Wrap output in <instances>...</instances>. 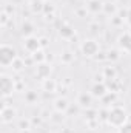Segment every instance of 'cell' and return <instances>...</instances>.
Returning <instances> with one entry per match:
<instances>
[{
	"mask_svg": "<svg viewBox=\"0 0 131 133\" xmlns=\"http://www.w3.org/2000/svg\"><path fill=\"white\" fill-rule=\"evenodd\" d=\"M82 51H83L85 56H94L99 51V45L94 40H85L82 43Z\"/></svg>",
	"mask_w": 131,
	"mask_h": 133,
	"instance_id": "6",
	"label": "cell"
},
{
	"mask_svg": "<svg viewBox=\"0 0 131 133\" xmlns=\"http://www.w3.org/2000/svg\"><path fill=\"white\" fill-rule=\"evenodd\" d=\"M49 73H51V68H49L48 65H43V64H40V65L37 66V76H39V77H42L43 81H45V79H48Z\"/></svg>",
	"mask_w": 131,
	"mask_h": 133,
	"instance_id": "8",
	"label": "cell"
},
{
	"mask_svg": "<svg viewBox=\"0 0 131 133\" xmlns=\"http://www.w3.org/2000/svg\"><path fill=\"white\" fill-rule=\"evenodd\" d=\"M16 61H17V53H16V50H14L11 45L3 43V45L0 46V64H2V66H5V68L12 66V64H14Z\"/></svg>",
	"mask_w": 131,
	"mask_h": 133,
	"instance_id": "1",
	"label": "cell"
},
{
	"mask_svg": "<svg viewBox=\"0 0 131 133\" xmlns=\"http://www.w3.org/2000/svg\"><path fill=\"white\" fill-rule=\"evenodd\" d=\"M23 46H25V50L28 51V53H31V54H35L37 51H39V48H40V43H39V39L37 37H26V40H25V43H23Z\"/></svg>",
	"mask_w": 131,
	"mask_h": 133,
	"instance_id": "5",
	"label": "cell"
},
{
	"mask_svg": "<svg viewBox=\"0 0 131 133\" xmlns=\"http://www.w3.org/2000/svg\"><path fill=\"white\" fill-rule=\"evenodd\" d=\"M119 45H120V48H122L123 51L130 53L131 51V34H128V33L122 34V36L119 37Z\"/></svg>",
	"mask_w": 131,
	"mask_h": 133,
	"instance_id": "7",
	"label": "cell"
},
{
	"mask_svg": "<svg viewBox=\"0 0 131 133\" xmlns=\"http://www.w3.org/2000/svg\"><path fill=\"white\" fill-rule=\"evenodd\" d=\"M79 104L82 105V107H90V104H91V96H88V95H80L79 96Z\"/></svg>",
	"mask_w": 131,
	"mask_h": 133,
	"instance_id": "10",
	"label": "cell"
},
{
	"mask_svg": "<svg viewBox=\"0 0 131 133\" xmlns=\"http://www.w3.org/2000/svg\"><path fill=\"white\" fill-rule=\"evenodd\" d=\"M0 87H2V96L3 98H8L14 91V81L9 76L2 74V77H0Z\"/></svg>",
	"mask_w": 131,
	"mask_h": 133,
	"instance_id": "3",
	"label": "cell"
},
{
	"mask_svg": "<svg viewBox=\"0 0 131 133\" xmlns=\"http://www.w3.org/2000/svg\"><path fill=\"white\" fill-rule=\"evenodd\" d=\"M91 91H93V93H91L93 96H100V98L106 95V88H105V85H103V84H100V85L96 84V85L91 88Z\"/></svg>",
	"mask_w": 131,
	"mask_h": 133,
	"instance_id": "9",
	"label": "cell"
},
{
	"mask_svg": "<svg viewBox=\"0 0 131 133\" xmlns=\"http://www.w3.org/2000/svg\"><path fill=\"white\" fill-rule=\"evenodd\" d=\"M16 115H17L16 108H12L11 105H3L2 107V116H0V119H2L3 124H11L12 119L16 118Z\"/></svg>",
	"mask_w": 131,
	"mask_h": 133,
	"instance_id": "4",
	"label": "cell"
},
{
	"mask_svg": "<svg viewBox=\"0 0 131 133\" xmlns=\"http://www.w3.org/2000/svg\"><path fill=\"white\" fill-rule=\"evenodd\" d=\"M127 20H128V23L131 25V9L128 11V16H127Z\"/></svg>",
	"mask_w": 131,
	"mask_h": 133,
	"instance_id": "14",
	"label": "cell"
},
{
	"mask_svg": "<svg viewBox=\"0 0 131 133\" xmlns=\"http://www.w3.org/2000/svg\"><path fill=\"white\" fill-rule=\"evenodd\" d=\"M22 34H25L26 37H31V34H33V25L31 23H23L22 25Z\"/></svg>",
	"mask_w": 131,
	"mask_h": 133,
	"instance_id": "12",
	"label": "cell"
},
{
	"mask_svg": "<svg viewBox=\"0 0 131 133\" xmlns=\"http://www.w3.org/2000/svg\"><path fill=\"white\" fill-rule=\"evenodd\" d=\"M56 108H57V111H65L66 108H68L66 99H57L56 101Z\"/></svg>",
	"mask_w": 131,
	"mask_h": 133,
	"instance_id": "11",
	"label": "cell"
},
{
	"mask_svg": "<svg viewBox=\"0 0 131 133\" xmlns=\"http://www.w3.org/2000/svg\"><path fill=\"white\" fill-rule=\"evenodd\" d=\"M119 133H131V122L123 124V125L119 129Z\"/></svg>",
	"mask_w": 131,
	"mask_h": 133,
	"instance_id": "13",
	"label": "cell"
},
{
	"mask_svg": "<svg viewBox=\"0 0 131 133\" xmlns=\"http://www.w3.org/2000/svg\"><path fill=\"white\" fill-rule=\"evenodd\" d=\"M127 111L120 107H114L111 111H110V116H108V122L117 129H120L123 124H127Z\"/></svg>",
	"mask_w": 131,
	"mask_h": 133,
	"instance_id": "2",
	"label": "cell"
}]
</instances>
